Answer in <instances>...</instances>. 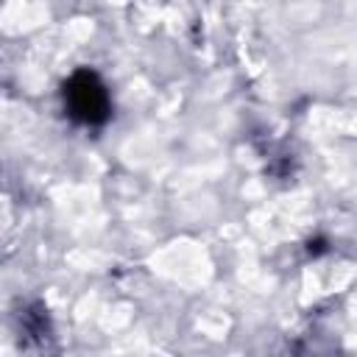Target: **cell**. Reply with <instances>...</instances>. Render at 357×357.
Listing matches in <instances>:
<instances>
[{
  "instance_id": "1",
  "label": "cell",
  "mask_w": 357,
  "mask_h": 357,
  "mask_svg": "<svg viewBox=\"0 0 357 357\" xmlns=\"http://www.w3.org/2000/svg\"><path fill=\"white\" fill-rule=\"evenodd\" d=\"M64 114L81 128H103L112 120V92L109 84L92 67L73 70L61 84Z\"/></svg>"
}]
</instances>
